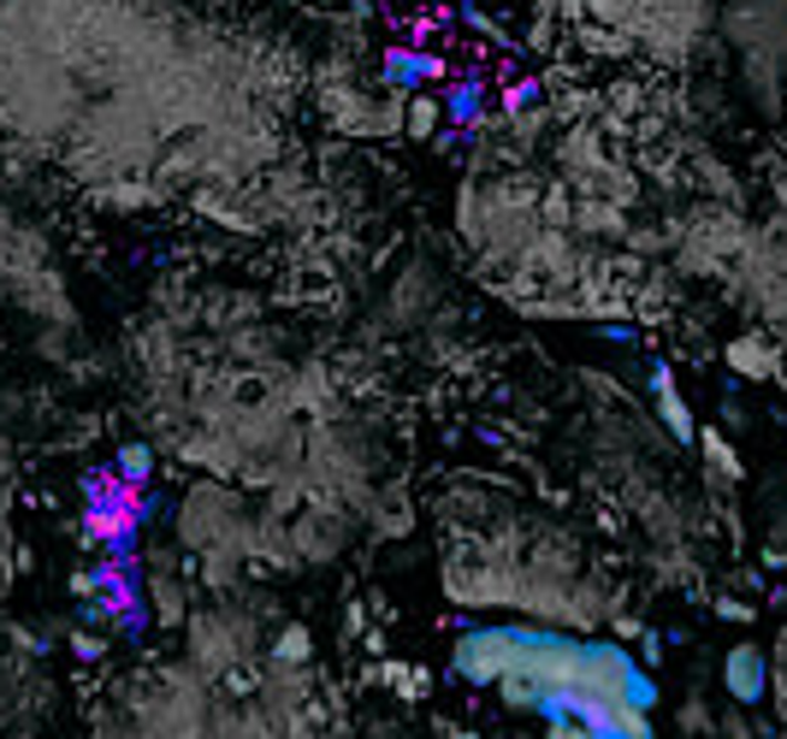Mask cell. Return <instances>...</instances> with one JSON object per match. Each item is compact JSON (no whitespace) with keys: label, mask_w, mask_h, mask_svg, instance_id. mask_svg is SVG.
<instances>
[{"label":"cell","mask_w":787,"mask_h":739,"mask_svg":"<svg viewBox=\"0 0 787 739\" xmlns=\"http://www.w3.org/2000/svg\"><path fill=\"white\" fill-rule=\"evenodd\" d=\"M438 101H444V118H451V125H462V131H474V125H480V118L491 113V101H486V83H480V77L451 83V90H444Z\"/></svg>","instance_id":"obj_6"},{"label":"cell","mask_w":787,"mask_h":739,"mask_svg":"<svg viewBox=\"0 0 787 739\" xmlns=\"http://www.w3.org/2000/svg\"><path fill=\"white\" fill-rule=\"evenodd\" d=\"M545 739H592L587 721H545Z\"/></svg>","instance_id":"obj_10"},{"label":"cell","mask_w":787,"mask_h":739,"mask_svg":"<svg viewBox=\"0 0 787 739\" xmlns=\"http://www.w3.org/2000/svg\"><path fill=\"white\" fill-rule=\"evenodd\" d=\"M113 468L125 473L131 486H148V479H154V450H148V444H125V450H118V461H113Z\"/></svg>","instance_id":"obj_9"},{"label":"cell","mask_w":787,"mask_h":739,"mask_svg":"<svg viewBox=\"0 0 787 739\" xmlns=\"http://www.w3.org/2000/svg\"><path fill=\"white\" fill-rule=\"evenodd\" d=\"M652 391H657V408H663V420H670V433L681 438V444H693V415H687V403L675 397V385H670V367H652Z\"/></svg>","instance_id":"obj_7"},{"label":"cell","mask_w":787,"mask_h":739,"mask_svg":"<svg viewBox=\"0 0 787 739\" xmlns=\"http://www.w3.org/2000/svg\"><path fill=\"white\" fill-rule=\"evenodd\" d=\"M663 657V639H657V633H645V645H640V663H657Z\"/></svg>","instance_id":"obj_12"},{"label":"cell","mask_w":787,"mask_h":739,"mask_svg":"<svg viewBox=\"0 0 787 739\" xmlns=\"http://www.w3.org/2000/svg\"><path fill=\"white\" fill-rule=\"evenodd\" d=\"M83 503H90V539L107 550V556H136V527L154 509V497H143V486H131L125 473H90L83 479Z\"/></svg>","instance_id":"obj_2"},{"label":"cell","mask_w":787,"mask_h":739,"mask_svg":"<svg viewBox=\"0 0 787 739\" xmlns=\"http://www.w3.org/2000/svg\"><path fill=\"white\" fill-rule=\"evenodd\" d=\"M302 650H308V633H302V627H290L284 639H279V657H302Z\"/></svg>","instance_id":"obj_11"},{"label":"cell","mask_w":787,"mask_h":739,"mask_svg":"<svg viewBox=\"0 0 787 739\" xmlns=\"http://www.w3.org/2000/svg\"><path fill=\"white\" fill-rule=\"evenodd\" d=\"M723 680H728V698L758 704V698L769 693V663H764V650H758V645H734L728 663H723Z\"/></svg>","instance_id":"obj_5"},{"label":"cell","mask_w":787,"mask_h":739,"mask_svg":"<svg viewBox=\"0 0 787 739\" xmlns=\"http://www.w3.org/2000/svg\"><path fill=\"white\" fill-rule=\"evenodd\" d=\"M451 675L468 686H574V693L615 698L628 710H657V680L640 663V650L615 639H580V633H551L527 622H480L462 627Z\"/></svg>","instance_id":"obj_1"},{"label":"cell","mask_w":787,"mask_h":739,"mask_svg":"<svg viewBox=\"0 0 787 739\" xmlns=\"http://www.w3.org/2000/svg\"><path fill=\"white\" fill-rule=\"evenodd\" d=\"M72 592L90 597L83 622H113V633H143L148 627V592H143V574H136V556H107L101 569L90 574H72Z\"/></svg>","instance_id":"obj_3"},{"label":"cell","mask_w":787,"mask_h":739,"mask_svg":"<svg viewBox=\"0 0 787 739\" xmlns=\"http://www.w3.org/2000/svg\"><path fill=\"white\" fill-rule=\"evenodd\" d=\"M451 739H480V733H468V728H462V733H451Z\"/></svg>","instance_id":"obj_13"},{"label":"cell","mask_w":787,"mask_h":739,"mask_svg":"<svg viewBox=\"0 0 787 739\" xmlns=\"http://www.w3.org/2000/svg\"><path fill=\"white\" fill-rule=\"evenodd\" d=\"M444 77V60L433 48H385L380 60V83L391 95H426V83Z\"/></svg>","instance_id":"obj_4"},{"label":"cell","mask_w":787,"mask_h":739,"mask_svg":"<svg viewBox=\"0 0 787 739\" xmlns=\"http://www.w3.org/2000/svg\"><path fill=\"white\" fill-rule=\"evenodd\" d=\"M444 125V101L438 95H408V113H403V131L415 136V143H426Z\"/></svg>","instance_id":"obj_8"}]
</instances>
